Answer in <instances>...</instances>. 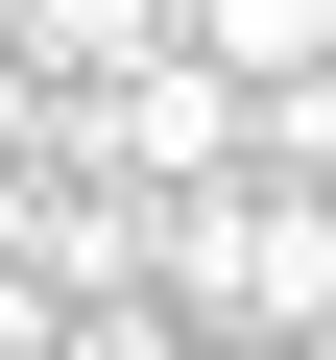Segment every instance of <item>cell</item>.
<instances>
[{
  "label": "cell",
  "mask_w": 336,
  "mask_h": 360,
  "mask_svg": "<svg viewBox=\"0 0 336 360\" xmlns=\"http://www.w3.org/2000/svg\"><path fill=\"white\" fill-rule=\"evenodd\" d=\"M168 49V0H0V72H120Z\"/></svg>",
  "instance_id": "obj_1"
}]
</instances>
